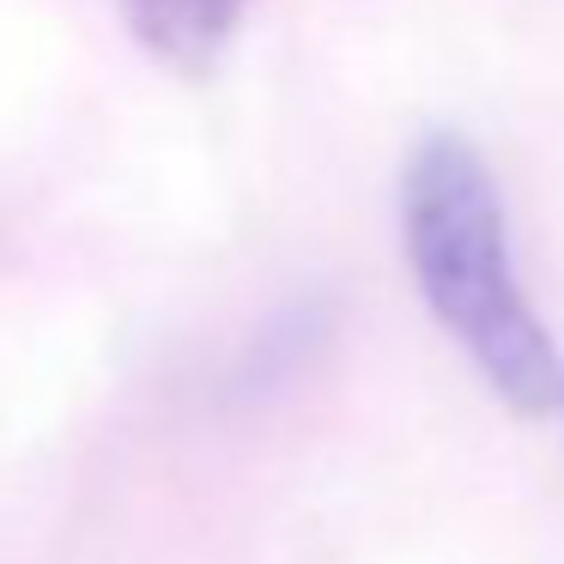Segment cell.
Instances as JSON below:
<instances>
[{
    "label": "cell",
    "mask_w": 564,
    "mask_h": 564,
    "mask_svg": "<svg viewBox=\"0 0 564 564\" xmlns=\"http://www.w3.org/2000/svg\"><path fill=\"white\" fill-rule=\"evenodd\" d=\"M401 243L431 322L467 352L486 389L516 413H540L558 389L552 334L540 328L486 152L467 134H425L401 171Z\"/></svg>",
    "instance_id": "cell-1"
},
{
    "label": "cell",
    "mask_w": 564,
    "mask_h": 564,
    "mask_svg": "<svg viewBox=\"0 0 564 564\" xmlns=\"http://www.w3.org/2000/svg\"><path fill=\"white\" fill-rule=\"evenodd\" d=\"M122 19L159 62L207 74L243 19V0H122Z\"/></svg>",
    "instance_id": "cell-2"
},
{
    "label": "cell",
    "mask_w": 564,
    "mask_h": 564,
    "mask_svg": "<svg viewBox=\"0 0 564 564\" xmlns=\"http://www.w3.org/2000/svg\"><path fill=\"white\" fill-rule=\"evenodd\" d=\"M558 401H564V382H558Z\"/></svg>",
    "instance_id": "cell-3"
}]
</instances>
